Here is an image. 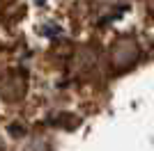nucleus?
<instances>
[{
  "label": "nucleus",
  "instance_id": "obj_1",
  "mask_svg": "<svg viewBox=\"0 0 154 151\" xmlns=\"http://www.w3.org/2000/svg\"><path fill=\"white\" fill-rule=\"evenodd\" d=\"M140 57V46L134 37H117L108 50V62L113 71H127L131 69Z\"/></svg>",
  "mask_w": 154,
  "mask_h": 151
},
{
  "label": "nucleus",
  "instance_id": "obj_2",
  "mask_svg": "<svg viewBox=\"0 0 154 151\" xmlns=\"http://www.w3.org/2000/svg\"><path fill=\"white\" fill-rule=\"evenodd\" d=\"M0 92H2V96H5L7 101H19L21 96L26 94V80H23V76L12 73L0 85Z\"/></svg>",
  "mask_w": 154,
  "mask_h": 151
},
{
  "label": "nucleus",
  "instance_id": "obj_3",
  "mask_svg": "<svg viewBox=\"0 0 154 151\" xmlns=\"http://www.w3.org/2000/svg\"><path fill=\"white\" fill-rule=\"evenodd\" d=\"M16 151H51V147H48L46 138H42V135H32V138L21 140L19 147H16Z\"/></svg>",
  "mask_w": 154,
  "mask_h": 151
}]
</instances>
